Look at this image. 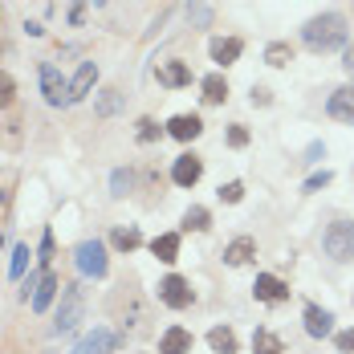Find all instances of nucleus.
I'll list each match as a JSON object with an SVG mask.
<instances>
[{"label":"nucleus","mask_w":354,"mask_h":354,"mask_svg":"<svg viewBox=\"0 0 354 354\" xmlns=\"http://www.w3.org/2000/svg\"><path fill=\"white\" fill-rule=\"evenodd\" d=\"M131 187H135V176H131V171H122V167H118V171L110 176V196H114V200H127V196H131Z\"/></svg>","instance_id":"nucleus-27"},{"label":"nucleus","mask_w":354,"mask_h":354,"mask_svg":"<svg viewBox=\"0 0 354 354\" xmlns=\"http://www.w3.org/2000/svg\"><path fill=\"white\" fill-rule=\"evenodd\" d=\"M82 318H86V293H82V285H66V289H62V301H57L53 334H70V330H77Z\"/></svg>","instance_id":"nucleus-2"},{"label":"nucleus","mask_w":354,"mask_h":354,"mask_svg":"<svg viewBox=\"0 0 354 354\" xmlns=\"http://www.w3.org/2000/svg\"><path fill=\"white\" fill-rule=\"evenodd\" d=\"M183 228H187V232H208V228H212V216H208V208L192 204V208L183 212Z\"/></svg>","instance_id":"nucleus-26"},{"label":"nucleus","mask_w":354,"mask_h":354,"mask_svg":"<svg viewBox=\"0 0 354 354\" xmlns=\"http://www.w3.org/2000/svg\"><path fill=\"white\" fill-rule=\"evenodd\" d=\"M220 200H224V204H241V200H245V183H236V179L224 183V187H220Z\"/></svg>","instance_id":"nucleus-31"},{"label":"nucleus","mask_w":354,"mask_h":354,"mask_svg":"<svg viewBox=\"0 0 354 354\" xmlns=\"http://www.w3.org/2000/svg\"><path fill=\"white\" fill-rule=\"evenodd\" d=\"M118 106H122V94L118 90H102V98L94 102V114L98 118H110V114H118Z\"/></svg>","instance_id":"nucleus-28"},{"label":"nucleus","mask_w":354,"mask_h":354,"mask_svg":"<svg viewBox=\"0 0 354 354\" xmlns=\"http://www.w3.org/2000/svg\"><path fill=\"white\" fill-rule=\"evenodd\" d=\"M322 248L334 261H354V220H334L322 236Z\"/></svg>","instance_id":"nucleus-3"},{"label":"nucleus","mask_w":354,"mask_h":354,"mask_svg":"<svg viewBox=\"0 0 354 354\" xmlns=\"http://www.w3.org/2000/svg\"><path fill=\"white\" fill-rule=\"evenodd\" d=\"M25 265H29V245H17V248H12V265H8V277L17 281V277L25 273Z\"/></svg>","instance_id":"nucleus-30"},{"label":"nucleus","mask_w":354,"mask_h":354,"mask_svg":"<svg viewBox=\"0 0 354 354\" xmlns=\"http://www.w3.org/2000/svg\"><path fill=\"white\" fill-rule=\"evenodd\" d=\"M17 187V171H8V176H0V228L8 224V216H12V192Z\"/></svg>","instance_id":"nucleus-23"},{"label":"nucleus","mask_w":354,"mask_h":354,"mask_svg":"<svg viewBox=\"0 0 354 354\" xmlns=\"http://www.w3.org/2000/svg\"><path fill=\"white\" fill-rule=\"evenodd\" d=\"M330 179H334L330 171H318V176H310V179H306V192H322V187H326Z\"/></svg>","instance_id":"nucleus-34"},{"label":"nucleus","mask_w":354,"mask_h":354,"mask_svg":"<svg viewBox=\"0 0 354 354\" xmlns=\"http://www.w3.org/2000/svg\"><path fill=\"white\" fill-rule=\"evenodd\" d=\"M57 289H62L57 273H49V269H45V273H41V281H37V289H33V297H29V306H33L37 314H41V310H49V301L57 297Z\"/></svg>","instance_id":"nucleus-13"},{"label":"nucleus","mask_w":354,"mask_h":354,"mask_svg":"<svg viewBox=\"0 0 354 354\" xmlns=\"http://www.w3.org/2000/svg\"><path fill=\"white\" fill-rule=\"evenodd\" d=\"M265 62H269L273 70H285V66L293 62V45H289V41H269V45H265Z\"/></svg>","instance_id":"nucleus-22"},{"label":"nucleus","mask_w":354,"mask_h":354,"mask_svg":"<svg viewBox=\"0 0 354 354\" xmlns=\"http://www.w3.org/2000/svg\"><path fill=\"white\" fill-rule=\"evenodd\" d=\"M306 334L310 338H330L334 334V314L322 306H306Z\"/></svg>","instance_id":"nucleus-11"},{"label":"nucleus","mask_w":354,"mask_h":354,"mask_svg":"<svg viewBox=\"0 0 354 354\" xmlns=\"http://www.w3.org/2000/svg\"><path fill=\"white\" fill-rule=\"evenodd\" d=\"M94 4H106V0H94Z\"/></svg>","instance_id":"nucleus-41"},{"label":"nucleus","mask_w":354,"mask_h":354,"mask_svg":"<svg viewBox=\"0 0 354 354\" xmlns=\"http://www.w3.org/2000/svg\"><path fill=\"white\" fill-rule=\"evenodd\" d=\"M159 82H163V86H171V90H179V86H187V82H192V66H187V62H167V66L159 70Z\"/></svg>","instance_id":"nucleus-19"},{"label":"nucleus","mask_w":354,"mask_h":354,"mask_svg":"<svg viewBox=\"0 0 354 354\" xmlns=\"http://www.w3.org/2000/svg\"><path fill=\"white\" fill-rule=\"evenodd\" d=\"M228 147H248V131L236 122V127H228Z\"/></svg>","instance_id":"nucleus-33"},{"label":"nucleus","mask_w":354,"mask_h":354,"mask_svg":"<svg viewBox=\"0 0 354 354\" xmlns=\"http://www.w3.org/2000/svg\"><path fill=\"white\" fill-rule=\"evenodd\" d=\"M37 77H41V94H45L49 106H70V82L62 77V70H57L53 62H45V66L37 70Z\"/></svg>","instance_id":"nucleus-5"},{"label":"nucleus","mask_w":354,"mask_h":354,"mask_svg":"<svg viewBox=\"0 0 354 354\" xmlns=\"http://www.w3.org/2000/svg\"><path fill=\"white\" fill-rule=\"evenodd\" d=\"M17 102V82H12V73L0 70V110H8Z\"/></svg>","instance_id":"nucleus-29"},{"label":"nucleus","mask_w":354,"mask_h":354,"mask_svg":"<svg viewBox=\"0 0 354 354\" xmlns=\"http://www.w3.org/2000/svg\"><path fill=\"white\" fill-rule=\"evenodd\" d=\"M73 265H77L82 277H106V269H110L106 245L102 241H82V245L73 248Z\"/></svg>","instance_id":"nucleus-4"},{"label":"nucleus","mask_w":354,"mask_h":354,"mask_svg":"<svg viewBox=\"0 0 354 354\" xmlns=\"http://www.w3.org/2000/svg\"><path fill=\"white\" fill-rule=\"evenodd\" d=\"M187 17H192L196 25H208V21H212V12H208L204 4H192V8H187Z\"/></svg>","instance_id":"nucleus-35"},{"label":"nucleus","mask_w":354,"mask_h":354,"mask_svg":"<svg viewBox=\"0 0 354 354\" xmlns=\"http://www.w3.org/2000/svg\"><path fill=\"white\" fill-rule=\"evenodd\" d=\"M159 354H192V330H183V326L163 330V338H159Z\"/></svg>","instance_id":"nucleus-14"},{"label":"nucleus","mask_w":354,"mask_h":354,"mask_svg":"<svg viewBox=\"0 0 354 354\" xmlns=\"http://www.w3.org/2000/svg\"><path fill=\"white\" fill-rule=\"evenodd\" d=\"M241 53H245V41H241V37H216L212 41V62L216 66H232Z\"/></svg>","instance_id":"nucleus-15"},{"label":"nucleus","mask_w":354,"mask_h":354,"mask_svg":"<svg viewBox=\"0 0 354 354\" xmlns=\"http://www.w3.org/2000/svg\"><path fill=\"white\" fill-rule=\"evenodd\" d=\"M110 245L118 248V252H135V248L142 245V232L139 228H114V232H110Z\"/></svg>","instance_id":"nucleus-25"},{"label":"nucleus","mask_w":354,"mask_h":354,"mask_svg":"<svg viewBox=\"0 0 354 354\" xmlns=\"http://www.w3.org/2000/svg\"><path fill=\"white\" fill-rule=\"evenodd\" d=\"M208 346L216 354H236V334L228 330V326H212L208 330Z\"/></svg>","instance_id":"nucleus-21"},{"label":"nucleus","mask_w":354,"mask_h":354,"mask_svg":"<svg viewBox=\"0 0 354 354\" xmlns=\"http://www.w3.org/2000/svg\"><path fill=\"white\" fill-rule=\"evenodd\" d=\"M273 98H269V90L265 86H252V106H269Z\"/></svg>","instance_id":"nucleus-38"},{"label":"nucleus","mask_w":354,"mask_h":354,"mask_svg":"<svg viewBox=\"0 0 354 354\" xmlns=\"http://www.w3.org/2000/svg\"><path fill=\"white\" fill-rule=\"evenodd\" d=\"M200 176H204V159H196V155H179L176 167H171V179L179 187H196Z\"/></svg>","instance_id":"nucleus-10"},{"label":"nucleus","mask_w":354,"mask_h":354,"mask_svg":"<svg viewBox=\"0 0 354 354\" xmlns=\"http://www.w3.org/2000/svg\"><path fill=\"white\" fill-rule=\"evenodd\" d=\"M159 301L171 306V310H187V306H192V285L183 281L179 273H167V277L159 281Z\"/></svg>","instance_id":"nucleus-6"},{"label":"nucleus","mask_w":354,"mask_h":354,"mask_svg":"<svg viewBox=\"0 0 354 354\" xmlns=\"http://www.w3.org/2000/svg\"><path fill=\"white\" fill-rule=\"evenodd\" d=\"M334 342H338V351H342V354H354V330H342Z\"/></svg>","instance_id":"nucleus-36"},{"label":"nucleus","mask_w":354,"mask_h":354,"mask_svg":"<svg viewBox=\"0 0 354 354\" xmlns=\"http://www.w3.org/2000/svg\"><path fill=\"white\" fill-rule=\"evenodd\" d=\"M252 293H257V301H265V306H277V301H289V285L281 277H273V273H261L257 285H252Z\"/></svg>","instance_id":"nucleus-8"},{"label":"nucleus","mask_w":354,"mask_h":354,"mask_svg":"<svg viewBox=\"0 0 354 354\" xmlns=\"http://www.w3.org/2000/svg\"><path fill=\"white\" fill-rule=\"evenodd\" d=\"M200 90H204V102H212V106H220V102L228 98V82H224V73H208V77L200 82Z\"/></svg>","instance_id":"nucleus-20"},{"label":"nucleus","mask_w":354,"mask_h":354,"mask_svg":"<svg viewBox=\"0 0 354 354\" xmlns=\"http://www.w3.org/2000/svg\"><path fill=\"white\" fill-rule=\"evenodd\" d=\"M322 155H326V147H322V142H314V147H310V163H318Z\"/></svg>","instance_id":"nucleus-40"},{"label":"nucleus","mask_w":354,"mask_h":354,"mask_svg":"<svg viewBox=\"0 0 354 354\" xmlns=\"http://www.w3.org/2000/svg\"><path fill=\"white\" fill-rule=\"evenodd\" d=\"M118 342H127V338H114L110 330H102V326H98L94 334H86V338L73 346V354H110L114 346H118Z\"/></svg>","instance_id":"nucleus-9"},{"label":"nucleus","mask_w":354,"mask_h":354,"mask_svg":"<svg viewBox=\"0 0 354 354\" xmlns=\"http://www.w3.org/2000/svg\"><path fill=\"white\" fill-rule=\"evenodd\" d=\"M326 114H330L334 122H342V127H354V82L351 86H338V90L330 94Z\"/></svg>","instance_id":"nucleus-7"},{"label":"nucleus","mask_w":354,"mask_h":354,"mask_svg":"<svg viewBox=\"0 0 354 354\" xmlns=\"http://www.w3.org/2000/svg\"><path fill=\"white\" fill-rule=\"evenodd\" d=\"M135 135H139V142H155L159 139V122L155 118H139V131Z\"/></svg>","instance_id":"nucleus-32"},{"label":"nucleus","mask_w":354,"mask_h":354,"mask_svg":"<svg viewBox=\"0 0 354 354\" xmlns=\"http://www.w3.org/2000/svg\"><path fill=\"white\" fill-rule=\"evenodd\" d=\"M49 257H53V232L41 236V265H49Z\"/></svg>","instance_id":"nucleus-37"},{"label":"nucleus","mask_w":354,"mask_h":354,"mask_svg":"<svg viewBox=\"0 0 354 354\" xmlns=\"http://www.w3.org/2000/svg\"><path fill=\"white\" fill-rule=\"evenodd\" d=\"M252 354H285V342L273 330H257L252 334Z\"/></svg>","instance_id":"nucleus-24"},{"label":"nucleus","mask_w":354,"mask_h":354,"mask_svg":"<svg viewBox=\"0 0 354 354\" xmlns=\"http://www.w3.org/2000/svg\"><path fill=\"white\" fill-rule=\"evenodd\" d=\"M252 257H257V241H252V236H236L232 245L224 248V265H232V269L248 265Z\"/></svg>","instance_id":"nucleus-16"},{"label":"nucleus","mask_w":354,"mask_h":354,"mask_svg":"<svg viewBox=\"0 0 354 354\" xmlns=\"http://www.w3.org/2000/svg\"><path fill=\"white\" fill-rule=\"evenodd\" d=\"M342 70L351 73V82H354V45L346 49V57H342Z\"/></svg>","instance_id":"nucleus-39"},{"label":"nucleus","mask_w":354,"mask_h":354,"mask_svg":"<svg viewBox=\"0 0 354 354\" xmlns=\"http://www.w3.org/2000/svg\"><path fill=\"white\" fill-rule=\"evenodd\" d=\"M151 252H155L163 265L179 261V232H163V236H155V241H151Z\"/></svg>","instance_id":"nucleus-18"},{"label":"nucleus","mask_w":354,"mask_h":354,"mask_svg":"<svg viewBox=\"0 0 354 354\" xmlns=\"http://www.w3.org/2000/svg\"><path fill=\"white\" fill-rule=\"evenodd\" d=\"M94 82H98V66H94V62H82V66H77V73H73V82H70V102L86 98Z\"/></svg>","instance_id":"nucleus-17"},{"label":"nucleus","mask_w":354,"mask_h":354,"mask_svg":"<svg viewBox=\"0 0 354 354\" xmlns=\"http://www.w3.org/2000/svg\"><path fill=\"white\" fill-rule=\"evenodd\" d=\"M200 131H204V122H200V114H176L171 122H167V135L179 142H192L200 139Z\"/></svg>","instance_id":"nucleus-12"},{"label":"nucleus","mask_w":354,"mask_h":354,"mask_svg":"<svg viewBox=\"0 0 354 354\" xmlns=\"http://www.w3.org/2000/svg\"><path fill=\"white\" fill-rule=\"evenodd\" d=\"M346 17L338 12H322V17H310L301 25V45L314 49V53H330V49H342L346 45Z\"/></svg>","instance_id":"nucleus-1"},{"label":"nucleus","mask_w":354,"mask_h":354,"mask_svg":"<svg viewBox=\"0 0 354 354\" xmlns=\"http://www.w3.org/2000/svg\"><path fill=\"white\" fill-rule=\"evenodd\" d=\"M0 53H4V41H0Z\"/></svg>","instance_id":"nucleus-42"}]
</instances>
